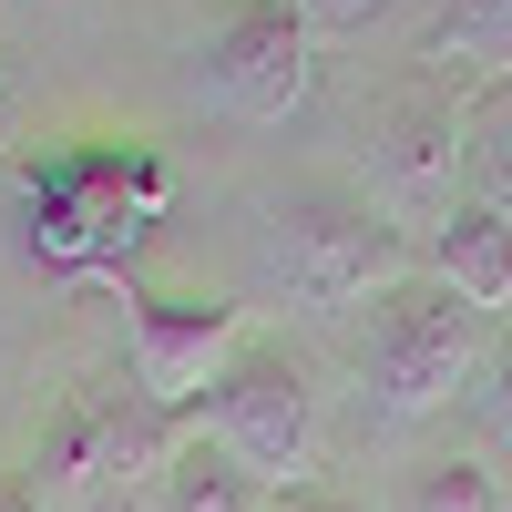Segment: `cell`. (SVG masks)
<instances>
[{"label": "cell", "mask_w": 512, "mask_h": 512, "mask_svg": "<svg viewBox=\"0 0 512 512\" xmlns=\"http://www.w3.org/2000/svg\"><path fill=\"white\" fill-rule=\"evenodd\" d=\"M420 267H431L461 308H482V318L512 308V226L492 205H472V195H461L441 226H420Z\"/></svg>", "instance_id": "9c48e42d"}, {"label": "cell", "mask_w": 512, "mask_h": 512, "mask_svg": "<svg viewBox=\"0 0 512 512\" xmlns=\"http://www.w3.org/2000/svg\"><path fill=\"white\" fill-rule=\"evenodd\" d=\"M256 267H267V287L287 297V308H349V297H379L400 287L420 256L400 236V216L359 185H277L256 195Z\"/></svg>", "instance_id": "6da1fadb"}, {"label": "cell", "mask_w": 512, "mask_h": 512, "mask_svg": "<svg viewBox=\"0 0 512 512\" xmlns=\"http://www.w3.org/2000/svg\"><path fill=\"white\" fill-rule=\"evenodd\" d=\"M420 72L451 82V93L512 82V0H431V21H420Z\"/></svg>", "instance_id": "30bf717a"}, {"label": "cell", "mask_w": 512, "mask_h": 512, "mask_svg": "<svg viewBox=\"0 0 512 512\" xmlns=\"http://www.w3.org/2000/svg\"><path fill=\"white\" fill-rule=\"evenodd\" d=\"M123 338H134V390L154 410H195L216 390V369L246 349V308L216 287H134L123 297Z\"/></svg>", "instance_id": "52a82bcc"}, {"label": "cell", "mask_w": 512, "mask_h": 512, "mask_svg": "<svg viewBox=\"0 0 512 512\" xmlns=\"http://www.w3.org/2000/svg\"><path fill=\"white\" fill-rule=\"evenodd\" d=\"M297 11H308V31L328 41V31H369V21H379V0H297Z\"/></svg>", "instance_id": "9a60e30c"}, {"label": "cell", "mask_w": 512, "mask_h": 512, "mask_svg": "<svg viewBox=\"0 0 512 512\" xmlns=\"http://www.w3.org/2000/svg\"><path fill=\"white\" fill-rule=\"evenodd\" d=\"M410 512H502L482 461H420L410 472Z\"/></svg>", "instance_id": "4fadbf2b"}, {"label": "cell", "mask_w": 512, "mask_h": 512, "mask_svg": "<svg viewBox=\"0 0 512 512\" xmlns=\"http://www.w3.org/2000/svg\"><path fill=\"white\" fill-rule=\"evenodd\" d=\"M277 492L246 472V461H226L216 441H185L175 451V472H164V492H154V512H267Z\"/></svg>", "instance_id": "7c38bea8"}, {"label": "cell", "mask_w": 512, "mask_h": 512, "mask_svg": "<svg viewBox=\"0 0 512 512\" xmlns=\"http://www.w3.org/2000/svg\"><path fill=\"white\" fill-rule=\"evenodd\" d=\"M185 420H195V441L246 461L267 492H297L308 461H318V359L287 349V338H246Z\"/></svg>", "instance_id": "5b68a950"}, {"label": "cell", "mask_w": 512, "mask_h": 512, "mask_svg": "<svg viewBox=\"0 0 512 512\" xmlns=\"http://www.w3.org/2000/svg\"><path fill=\"white\" fill-rule=\"evenodd\" d=\"M0 512H41V502H31V492H21V482H0Z\"/></svg>", "instance_id": "e0dca14e"}, {"label": "cell", "mask_w": 512, "mask_h": 512, "mask_svg": "<svg viewBox=\"0 0 512 512\" xmlns=\"http://www.w3.org/2000/svg\"><path fill=\"white\" fill-rule=\"evenodd\" d=\"M461 195L512 226V82L461 93Z\"/></svg>", "instance_id": "8fae6325"}, {"label": "cell", "mask_w": 512, "mask_h": 512, "mask_svg": "<svg viewBox=\"0 0 512 512\" xmlns=\"http://www.w3.org/2000/svg\"><path fill=\"white\" fill-rule=\"evenodd\" d=\"M205 72V93H216L236 123H287L297 103H308V82H318V31L297 0H246V11L195 52Z\"/></svg>", "instance_id": "ba28073f"}, {"label": "cell", "mask_w": 512, "mask_h": 512, "mask_svg": "<svg viewBox=\"0 0 512 512\" xmlns=\"http://www.w3.org/2000/svg\"><path fill=\"white\" fill-rule=\"evenodd\" d=\"M21 185H31V256L52 277H123L144 226L175 195L154 144H62V154H31Z\"/></svg>", "instance_id": "7a4b0ae2"}, {"label": "cell", "mask_w": 512, "mask_h": 512, "mask_svg": "<svg viewBox=\"0 0 512 512\" xmlns=\"http://www.w3.org/2000/svg\"><path fill=\"white\" fill-rule=\"evenodd\" d=\"M472 400H482V420H492V431L512 441V328L482 349V390H472Z\"/></svg>", "instance_id": "5bb4252c"}, {"label": "cell", "mask_w": 512, "mask_h": 512, "mask_svg": "<svg viewBox=\"0 0 512 512\" xmlns=\"http://www.w3.org/2000/svg\"><path fill=\"white\" fill-rule=\"evenodd\" d=\"M0 82H11V72H0Z\"/></svg>", "instance_id": "ac0fdd59"}, {"label": "cell", "mask_w": 512, "mask_h": 512, "mask_svg": "<svg viewBox=\"0 0 512 512\" xmlns=\"http://www.w3.org/2000/svg\"><path fill=\"white\" fill-rule=\"evenodd\" d=\"M359 164H369V195L400 226H441L461 205V93L431 72L379 82L359 103Z\"/></svg>", "instance_id": "8992f818"}, {"label": "cell", "mask_w": 512, "mask_h": 512, "mask_svg": "<svg viewBox=\"0 0 512 512\" xmlns=\"http://www.w3.org/2000/svg\"><path fill=\"white\" fill-rule=\"evenodd\" d=\"M195 441L185 410H154L144 390H72L52 410V431H41L21 492L41 512H93L113 492H154L164 472H175V451Z\"/></svg>", "instance_id": "3957f363"}, {"label": "cell", "mask_w": 512, "mask_h": 512, "mask_svg": "<svg viewBox=\"0 0 512 512\" xmlns=\"http://www.w3.org/2000/svg\"><path fill=\"white\" fill-rule=\"evenodd\" d=\"M359 379H369V400L390 420L451 410L461 379H482V308H461L431 267H410L400 287H379L369 318H359Z\"/></svg>", "instance_id": "277c9868"}, {"label": "cell", "mask_w": 512, "mask_h": 512, "mask_svg": "<svg viewBox=\"0 0 512 512\" xmlns=\"http://www.w3.org/2000/svg\"><path fill=\"white\" fill-rule=\"evenodd\" d=\"M267 512H359L349 492H328V482H297V492H277Z\"/></svg>", "instance_id": "2e32d148"}]
</instances>
